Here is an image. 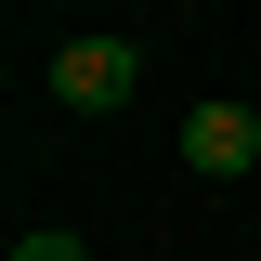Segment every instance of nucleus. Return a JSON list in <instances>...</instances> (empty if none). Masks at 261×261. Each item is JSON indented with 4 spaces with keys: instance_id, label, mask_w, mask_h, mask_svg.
Masks as SVG:
<instances>
[{
    "instance_id": "obj_1",
    "label": "nucleus",
    "mask_w": 261,
    "mask_h": 261,
    "mask_svg": "<svg viewBox=\"0 0 261 261\" xmlns=\"http://www.w3.org/2000/svg\"><path fill=\"white\" fill-rule=\"evenodd\" d=\"M130 92H144V39H65L53 53V105L65 118H118Z\"/></svg>"
},
{
    "instance_id": "obj_2",
    "label": "nucleus",
    "mask_w": 261,
    "mask_h": 261,
    "mask_svg": "<svg viewBox=\"0 0 261 261\" xmlns=\"http://www.w3.org/2000/svg\"><path fill=\"white\" fill-rule=\"evenodd\" d=\"M183 170H196V183H248V170H261V118H248V105H196V118H183Z\"/></svg>"
},
{
    "instance_id": "obj_3",
    "label": "nucleus",
    "mask_w": 261,
    "mask_h": 261,
    "mask_svg": "<svg viewBox=\"0 0 261 261\" xmlns=\"http://www.w3.org/2000/svg\"><path fill=\"white\" fill-rule=\"evenodd\" d=\"M13 261H92L79 235H13Z\"/></svg>"
}]
</instances>
